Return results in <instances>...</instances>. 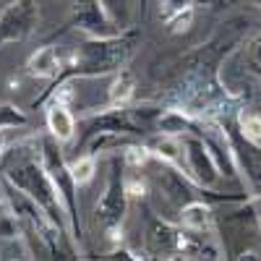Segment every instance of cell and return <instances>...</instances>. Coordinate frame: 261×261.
<instances>
[{
	"label": "cell",
	"mask_w": 261,
	"mask_h": 261,
	"mask_svg": "<svg viewBox=\"0 0 261 261\" xmlns=\"http://www.w3.org/2000/svg\"><path fill=\"white\" fill-rule=\"evenodd\" d=\"M178 225L196 235H212L214 230V212L209 201H191L178 209Z\"/></svg>",
	"instance_id": "10"
},
{
	"label": "cell",
	"mask_w": 261,
	"mask_h": 261,
	"mask_svg": "<svg viewBox=\"0 0 261 261\" xmlns=\"http://www.w3.org/2000/svg\"><path fill=\"white\" fill-rule=\"evenodd\" d=\"M149 256L146 253H139L134 248H128V246H113L110 251H107L105 256H99V261H146Z\"/></svg>",
	"instance_id": "20"
},
{
	"label": "cell",
	"mask_w": 261,
	"mask_h": 261,
	"mask_svg": "<svg viewBox=\"0 0 261 261\" xmlns=\"http://www.w3.org/2000/svg\"><path fill=\"white\" fill-rule=\"evenodd\" d=\"M251 206H253V212L258 214V220H261V193L251 196Z\"/></svg>",
	"instance_id": "25"
},
{
	"label": "cell",
	"mask_w": 261,
	"mask_h": 261,
	"mask_svg": "<svg viewBox=\"0 0 261 261\" xmlns=\"http://www.w3.org/2000/svg\"><path fill=\"white\" fill-rule=\"evenodd\" d=\"M6 149H8V130H0V167H3Z\"/></svg>",
	"instance_id": "24"
},
{
	"label": "cell",
	"mask_w": 261,
	"mask_h": 261,
	"mask_svg": "<svg viewBox=\"0 0 261 261\" xmlns=\"http://www.w3.org/2000/svg\"><path fill=\"white\" fill-rule=\"evenodd\" d=\"M183 149H186V157H183V172L201 188H214L220 183L222 172L217 167L212 151L206 146V141L199 134H191L183 139Z\"/></svg>",
	"instance_id": "5"
},
{
	"label": "cell",
	"mask_w": 261,
	"mask_h": 261,
	"mask_svg": "<svg viewBox=\"0 0 261 261\" xmlns=\"http://www.w3.org/2000/svg\"><path fill=\"white\" fill-rule=\"evenodd\" d=\"M232 261H261V241L258 243H241L232 253Z\"/></svg>",
	"instance_id": "23"
},
{
	"label": "cell",
	"mask_w": 261,
	"mask_h": 261,
	"mask_svg": "<svg viewBox=\"0 0 261 261\" xmlns=\"http://www.w3.org/2000/svg\"><path fill=\"white\" fill-rule=\"evenodd\" d=\"M39 27L37 0H11L0 8V47L27 42Z\"/></svg>",
	"instance_id": "4"
},
{
	"label": "cell",
	"mask_w": 261,
	"mask_h": 261,
	"mask_svg": "<svg viewBox=\"0 0 261 261\" xmlns=\"http://www.w3.org/2000/svg\"><path fill=\"white\" fill-rule=\"evenodd\" d=\"M65 29H76L84 37H94V39L123 34L113 21L107 18V13L102 11V6L97 0H73L68 21H65Z\"/></svg>",
	"instance_id": "7"
},
{
	"label": "cell",
	"mask_w": 261,
	"mask_h": 261,
	"mask_svg": "<svg viewBox=\"0 0 261 261\" xmlns=\"http://www.w3.org/2000/svg\"><path fill=\"white\" fill-rule=\"evenodd\" d=\"M128 191H125V162L123 157H110V172H107V183L94 206V217L99 227L105 230V238L110 246L123 243V222L128 214Z\"/></svg>",
	"instance_id": "3"
},
{
	"label": "cell",
	"mask_w": 261,
	"mask_h": 261,
	"mask_svg": "<svg viewBox=\"0 0 261 261\" xmlns=\"http://www.w3.org/2000/svg\"><path fill=\"white\" fill-rule=\"evenodd\" d=\"M45 110V134L53 136L58 144H68L76 139L79 134V123H76V115L71 113L68 105H58V102H50L42 107Z\"/></svg>",
	"instance_id": "9"
},
{
	"label": "cell",
	"mask_w": 261,
	"mask_h": 261,
	"mask_svg": "<svg viewBox=\"0 0 261 261\" xmlns=\"http://www.w3.org/2000/svg\"><path fill=\"white\" fill-rule=\"evenodd\" d=\"M238 60H241V65L246 68L248 76H256L261 79V29L253 32L248 39H243V45L238 47Z\"/></svg>",
	"instance_id": "14"
},
{
	"label": "cell",
	"mask_w": 261,
	"mask_h": 261,
	"mask_svg": "<svg viewBox=\"0 0 261 261\" xmlns=\"http://www.w3.org/2000/svg\"><path fill=\"white\" fill-rule=\"evenodd\" d=\"M39 154H42V165H45L47 175L60 196V204L65 209V220H68V232H71V241L76 248H81L84 241V232H81V220H79V186L68 170V160L63 157V144H58L53 136L42 134L39 141Z\"/></svg>",
	"instance_id": "2"
},
{
	"label": "cell",
	"mask_w": 261,
	"mask_h": 261,
	"mask_svg": "<svg viewBox=\"0 0 261 261\" xmlns=\"http://www.w3.org/2000/svg\"><path fill=\"white\" fill-rule=\"evenodd\" d=\"M97 165H99V157L86 154V151H84V154H79L76 160L68 162V170H71V175H73V180H76L79 188L89 186V183L94 180V175H97Z\"/></svg>",
	"instance_id": "16"
},
{
	"label": "cell",
	"mask_w": 261,
	"mask_h": 261,
	"mask_svg": "<svg viewBox=\"0 0 261 261\" xmlns=\"http://www.w3.org/2000/svg\"><path fill=\"white\" fill-rule=\"evenodd\" d=\"M125 191H128V199H146L149 183L139 175V170H134V175H125Z\"/></svg>",
	"instance_id": "22"
},
{
	"label": "cell",
	"mask_w": 261,
	"mask_h": 261,
	"mask_svg": "<svg viewBox=\"0 0 261 261\" xmlns=\"http://www.w3.org/2000/svg\"><path fill=\"white\" fill-rule=\"evenodd\" d=\"M258 241H261V238H258Z\"/></svg>",
	"instance_id": "30"
},
{
	"label": "cell",
	"mask_w": 261,
	"mask_h": 261,
	"mask_svg": "<svg viewBox=\"0 0 261 261\" xmlns=\"http://www.w3.org/2000/svg\"><path fill=\"white\" fill-rule=\"evenodd\" d=\"M58 3H68V0H58Z\"/></svg>",
	"instance_id": "29"
},
{
	"label": "cell",
	"mask_w": 261,
	"mask_h": 261,
	"mask_svg": "<svg viewBox=\"0 0 261 261\" xmlns=\"http://www.w3.org/2000/svg\"><path fill=\"white\" fill-rule=\"evenodd\" d=\"M149 151L157 162H165V165H172V167H180L183 170V157H186V149H183V139H175V136H154L149 144Z\"/></svg>",
	"instance_id": "11"
},
{
	"label": "cell",
	"mask_w": 261,
	"mask_h": 261,
	"mask_svg": "<svg viewBox=\"0 0 261 261\" xmlns=\"http://www.w3.org/2000/svg\"><path fill=\"white\" fill-rule=\"evenodd\" d=\"M180 238L183 227L172 225L162 217H154V212H149L146 227H144V253L157 256V258H180Z\"/></svg>",
	"instance_id": "6"
},
{
	"label": "cell",
	"mask_w": 261,
	"mask_h": 261,
	"mask_svg": "<svg viewBox=\"0 0 261 261\" xmlns=\"http://www.w3.org/2000/svg\"><path fill=\"white\" fill-rule=\"evenodd\" d=\"M136 97V79L128 68H120L113 73L110 89H107V107H130Z\"/></svg>",
	"instance_id": "12"
},
{
	"label": "cell",
	"mask_w": 261,
	"mask_h": 261,
	"mask_svg": "<svg viewBox=\"0 0 261 261\" xmlns=\"http://www.w3.org/2000/svg\"><path fill=\"white\" fill-rule=\"evenodd\" d=\"M193 16H196V8H188V11H183V13H175L172 18L165 21L167 32H170V34H186V32L193 27Z\"/></svg>",
	"instance_id": "21"
},
{
	"label": "cell",
	"mask_w": 261,
	"mask_h": 261,
	"mask_svg": "<svg viewBox=\"0 0 261 261\" xmlns=\"http://www.w3.org/2000/svg\"><path fill=\"white\" fill-rule=\"evenodd\" d=\"M172 261H191V258H172Z\"/></svg>",
	"instance_id": "28"
},
{
	"label": "cell",
	"mask_w": 261,
	"mask_h": 261,
	"mask_svg": "<svg viewBox=\"0 0 261 261\" xmlns=\"http://www.w3.org/2000/svg\"><path fill=\"white\" fill-rule=\"evenodd\" d=\"M235 128L251 146L261 151V113L253 107H241L235 113Z\"/></svg>",
	"instance_id": "13"
},
{
	"label": "cell",
	"mask_w": 261,
	"mask_h": 261,
	"mask_svg": "<svg viewBox=\"0 0 261 261\" xmlns=\"http://www.w3.org/2000/svg\"><path fill=\"white\" fill-rule=\"evenodd\" d=\"M199 3H204V0H160V16L162 21L172 18L175 13H183L188 8H196Z\"/></svg>",
	"instance_id": "19"
},
{
	"label": "cell",
	"mask_w": 261,
	"mask_h": 261,
	"mask_svg": "<svg viewBox=\"0 0 261 261\" xmlns=\"http://www.w3.org/2000/svg\"><path fill=\"white\" fill-rule=\"evenodd\" d=\"M136 47V32H123L115 37H81L79 45L65 55V68L58 81H81V79H99V76H113L134 55Z\"/></svg>",
	"instance_id": "1"
},
{
	"label": "cell",
	"mask_w": 261,
	"mask_h": 261,
	"mask_svg": "<svg viewBox=\"0 0 261 261\" xmlns=\"http://www.w3.org/2000/svg\"><path fill=\"white\" fill-rule=\"evenodd\" d=\"M27 73L32 79H39V81H58L63 68H65V55L55 47V45H42L39 50H34L29 58H27Z\"/></svg>",
	"instance_id": "8"
},
{
	"label": "cell",
	"mask_w": 261,
	"mask_h": 261,
	"mask_svg": "<svg viewBox=\"0 0 261 261\" xmlns=\"http://www.w3.org/2000/svg\"><path fill=\"white\" fill-rule=\"evenodd\" d=\"M97 3L102 6L107 18H110L120 32H125L130 27V18H134V0H97Z\"/></svg>",
	"instance_id": "15"
},
{
	"label": "cell",
	"mask_w": 261,
	"mask_h": 261,
	"mask_svg": "<svg viewBox=\"0 0 261 261\" xmlns=\"http://www.w3.org/2000/svg\"><path fill=\"white\" fill-rule=\"evenodd\" d=\"M246 3H251L253 8H261V0H246Z\"/></svg>",
	"instance_id": "26"
},
{
	"label": "cell",
	"mask_w": 261,
	"mask_h": 261,
	"mask_svg": "<svg viewBox=\"0 0 261 261\" xmlns=\"http://www.w3.org/2000/svg\"><path fill=\"white\" fill-rule=\"evenodd\" d=\"M29 123V113L21 110L13 102H0V130H13L24 128Z\"/></svg>",
	"instance_id": "18"
},
{
	"label": "cell",
	"mask_w": 261,
	"mask_h": 261,
	"mask_svg": "<svg viewBox=\"0 0 261 261\" xmlns=\"http://www.w3.org/2000/svg\"><path fill=\"white\" fill-rule=\"evenodd\" d=\"M204 3H212V6H217V3H222V0H204Z\"/></svg>",
	"instance_id": "27"
},
{
	"label": "cell",
	"mask_w": 261,
	"mask_h": 261,
	"mask_svg": "<svg viewBox=\"0 0 261 261\" xmlns=\"http://www.w3.org/2000/svg\"><path fill=\"white\" fill-rule=\"evenodd\" d=\"M120 157H123V162H125V170H144L151 160V151H149V146L146 144H141V141H134V144H128L123 151H120Z\"/></svg>",
	"instance_id": "17"
}]
</instances>
